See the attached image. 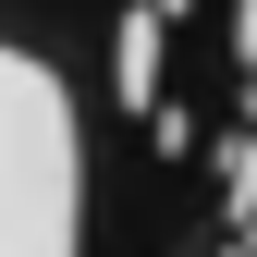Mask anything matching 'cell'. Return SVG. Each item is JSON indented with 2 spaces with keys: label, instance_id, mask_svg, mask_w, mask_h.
Masks as SVG:
<instances>
[{
  "label": "cell",
  "instance_id": "6da1fadb",
  "mask_svg": "<svg viewBox=\"0 0 257 257\" xmlns=\"http://www.w3.org/2000/svg\"><path fill=\"white\" fill-rule=\"evenodd\" d=\"M0 257H98V98L25 0H0Z\"/></svg>",
  "mask_w": 257,
  "mask_h": 257
},
{
  "label": "cell",
  "instance_id": "7a4b0ae2",
  "mask_svg": "<svg viewBox=\"0 0 257 257\" xmlns=\"http://www.w3.org/2000/svg\"><path fill=\"white\" fill-rule=\"evenodd\" d=\"M196 257H257V110H233V122H220V184H208Z\"/></svg>",
  "mask_w": 257,
  "mask_h": 257
}]
</instances>
